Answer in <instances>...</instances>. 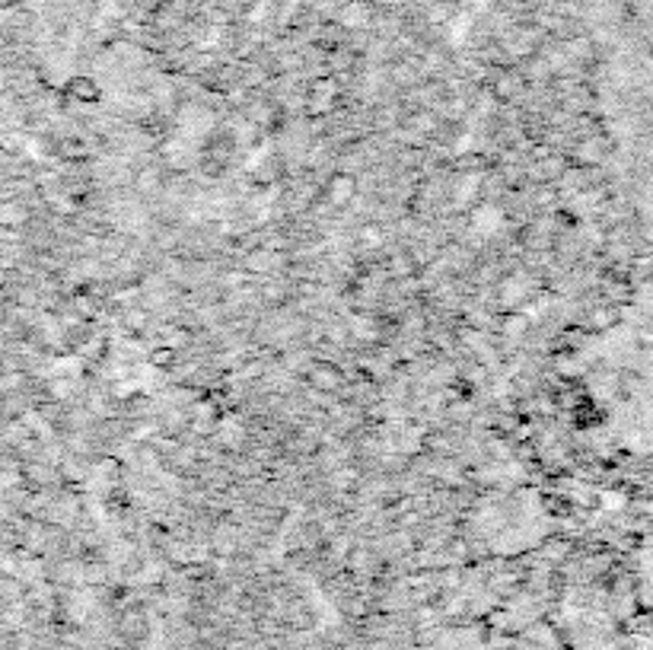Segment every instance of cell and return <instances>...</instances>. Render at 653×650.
<instances>
[{"label":"cell","mask_w":653,"mask_h":650,"mask_svg":"<svg viewBox=\"0 0 653 650\" xmlns=\"http://www.w3.org/2000/svg\"><path fill=\"white\" fill-rule=\"evenodd\" d=\"M306 380H310L312 389L319 392H332L342 386V370L335 367V364H326V360H316L310 367V373H306Z\"/></svg>","instance_id":"cell-1"},{"label":"cell","mask_w":653,"mask_h":650,"mask_svg":"<svg viewBox=\"0 0 653 650\" xmlns=\"http://www.w3.org/2000/svg\"><path fill=\"white\" fill-rule=\"evenodd\" d=\"M354 195H358V179L348 176V173L332 176V182H328V201H332V205L344 207Z\"/></svg>","instance_id":"cell-2"},{"label":"cell","mask_w":653,"mask_h":650,"mask_svg":"<svg viewBox=\"0 0 653 650\" xmlns=\"http://www.w3.org/2000/svg\"><path fill=\"white\" fill-rule=\"evenodd\" d=\"M70 92H74V100H80V102H96L99 96H102L99 84L90 80V76H77L74 84H70Z\"/></svg>","instance_id":"cell-3"},{"label":"cell","mask_w":653,"mask_h":650,"mask_svg":"<svg viewBox=\"0 0 653 650\" xmlns=\"http://www.w3.org/2000/svg\"><path fill=\"white\" fill-rule=\"evenodd\" d=\"M175 360H179V351H175V348H169V344H160V348L150 354V364H153V367H160V370L175 367Z\"/></svg>","instance_id":"cell-4"},{"label":"cell","mask_w":653,"mask_h":650,"mask_svg":"<svg viewBox=\"0 0 653 650\" xmlns=\"http://www.w3.org/2000/svg\"><path fill=\"white\" fill-rule=\"evenodd\" d=\"M513 90H517V76H513V74H501L491 84V92L497 96V100H510V96H513Z\"/></svg>","instance_id":"cell-5"},{"label":"cell","mask_w":653,"mask_h":650,"mask_svg":"<svg viewBox=\"0 0 653 650\" xmlns=\"http://www.w3.org/2000/svg\"><path fill=\"white\" fill-rule=\"evenodd\" d=\"M411 259H408V253H399V255H392V259H389V271H392L395 277H405V275H411Z\"/></svg>","instance_id":"cell-6"},{"label":"cell","mask_w":653,"mask_h":650,"mask_svg":"<svg viewBox=\"0 0 653 650\" xmlns=\"http://www.w3.org/2000/svg\"><path fill=\"white\" fill-rule=\"evenodd\" d=\"M344 16H348V20H344L348 26H364L367 23V4H351Z\"/></svg>","instance_id":"cell-7"},{"label":"cell","mask_w":653,"mask_h":650,"mask_svg":"<svg viewBox=\"0 0 653 650\" xmlns=\"http://www.w3.org/2000/svg\"><path fill=\"white\" fill-rule=\"evenodd\" d=\"M523 332H526V319H523V316H510V319L504 322V335L520 338Z\"/></svg>","instance_id":"cell-8"},{"label":"cell","mask_w":653,"mask_h":650,"mask_svg":"<svg viewBox=\"0 0 653 650\" xmlns=\"http://www.w3.org/2000/svg\"><path fill=\"white\" fill-rule=\"evenodd\" d=\"M157 182H160V173H157V169H144V173L137 176V189L141 191H150Z\"/></svg>","instance_id":"cell-9"}]
</instances>
